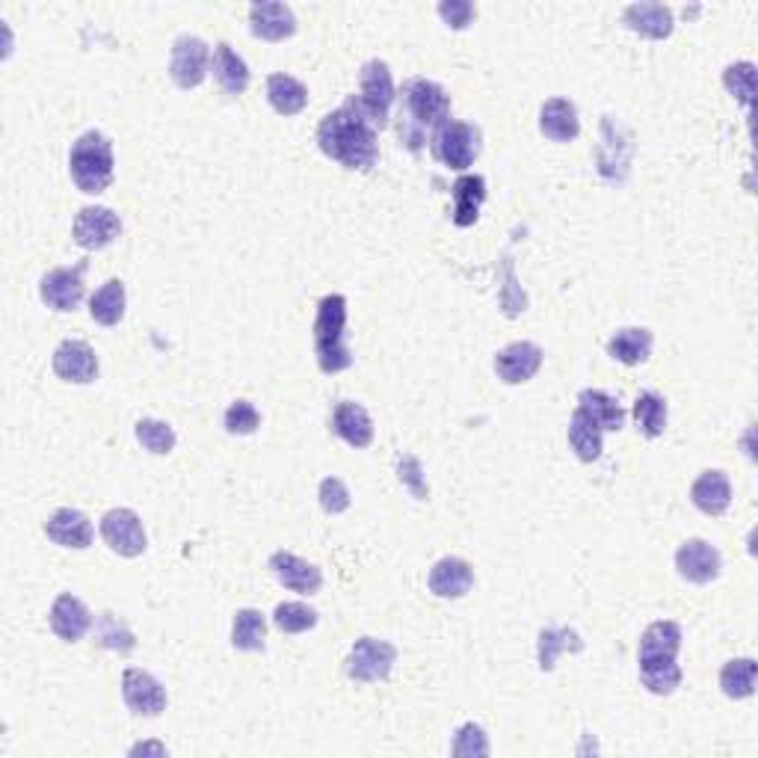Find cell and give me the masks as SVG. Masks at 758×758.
<instances>
[{
    "label": "cell",
    "instance_id": "cell-1",
    "mask_svg": "<svg viewBox=\"0 0 758 758\" xmlns=\"http://www.w3.org/2000/svg\"><path fill=\"white\" fill-rule=\"evenodd\" d=\"M317 146L330 160L353 172H368L379 157L377 127L365 119L353 96L330 116H323L317 125Z\"/></svg>",
    "mask_w": 758,
    "mask_h": 758
},
{
    "label": "cell",
    "instance_id": "cell-2",
    "mask_svg": "<svg viewBox=\"0 0 758 758\" xmlns=\"http://www.w3.org/2000/svg\"><path fill=\"white\" fill-rule=\"evenodd\" d=\"M450 113V96L427 78H412L400 89V140L419 152L427 131L445 125Z\"/></svg>",
    "mask_w": 758,
    "mask_h": 758
},
{
    "label": "cell",
    "instance_id": "cell-3",
    "mask_svg": "<svg viewBox=\"0 0 758 758\" xmlns=\"http://www.w3.org/2000/svg\"><path fill=\"white\" fill-rule=\"evenodd\" d=\"M681 649V625L672 620L651 623L640 637V679L651 693L670 696L681 684V667L676 664Z\"/></svg>",
    "mask_w": 758,
    "mask_h": 758
},
{
    "label": "cell",
    "instance_id": "cell-4",
    "mask_svg": "<svg viewBox=\"0 0 758 758\" xmlns=\"http://www.w3.org/2000/svg\"><path fill=\"white\" fill-rule=\"evenodd\" d=\"M344 335H347V300L341 293H330L321 300L314 317V350L323 374H341L353 365Z\"/></svg>",
    "mask_w": 758,
    "mask_h": 758
},
{
    "label": "cell",
    "instance_id": "cell-5",
    "mask_svg": "<svg viewBox=\"0 0 758 758\" xmlns=\"http://www.w3.org/2000/svg\"><path fill=\"white\" fill-rule=\"evenodd\" d=\"M68 172L80 193H104L113 181V146L104 134L87 131L68 152Z\"/></svg>",
    "mask_w": 758,
    "mask_h": 758
},
{
    "label": "cell",
    "instance_id": "cell-6",
    "mask_svg": "<svg viewBox=\"0 0 758 758\" xmlns=\"http://www.w3.org/2000/svg\"><path fill=\"white\" fill-rule=\"evenodd\" d=\"M356 104L365 113L370 125L386 127L389 125L391 104H394V80H391V68L382 63V59H370L361 66L359 75V96Z\"/></svg>",
    "mask_w": 758,
    "mask_h": 758
},
{
    "label": "cell",
    "instance_id": "cell-7",
    "mask_svg": "<svg viewBox=\"0 0 758 758\" xmlns=\"http://www.w3.org/2000/svg\"><path fill=\"white\" fill-rule=\"evenodd\" d=\"M433 155L457 172L468 169L480 155L477 127L468 125V122H457V119H447L445 125H438L436 134H433Z\"/></svg>",
    "mask_w": 758,
    "mask_h": 758
},
{
    "label": "cell",
    "instance_id": "cell-8",
    "mask_svg": "<svg viewBox=\"0 0 758 758\" xmlns=\"http://www.w3.org/2000/svg\"><path fill=\"white\" fill-rule=\"evenodd\" d=\"M398 661V649L377 637H361L353 643L347 658V676L353 681H382L389 679L391 667Z\"/></svg>",
    "mask_w": 758,
    "mask_h": 758
},
{
    "label": "cell",
    "instance_id": "cell-9",
    "mask_svg": "<svg viewBox=\"0 0 758 758\" xmlns=\"http://www.w3.org/2000/svg\"><path fill=\"white\" fill-rule=\"evenodd\" d=\"M208 66H211V51L199 36L176 40L172 57H169V78L176 80L178 89L202 87L208 78Z\"/></svg>",
    "mask_w": 758,
    "mask_h": 758
},
{
    "label": "cell",
    "instance_id": "cell-10",
    "mask_svg": "<svg viewBox=\"0 0 758 758\" xmlns=\"http://www.w3.org/2000/svg\"><path fill=\"white\" fill-rule=\"evenodd\" d=\"M83 272H87V261L45 272L40 282L42 302L54 312H75L83 300Z\"/></svg>",
    "mask_w": 758,
    "mask_h": 758
},
{
    "label": "cell",
    "instance_id": "cell-11",
    "mask_svg": "<svg viewBox=\"0 0 758 758\" xmlns=\"http://www.w3.org/2000/svg\"><path fill=\"white\" fill-rule=\"evenodd\" d=\"M101 536H104V543L119 557H140L148 545L140 515L134 510H125V506L104 513V519H101Z\"/></svg>",
    "mask_w": 758,
    "mask_h": 758
},
{
    "label": "cell",
    "instance_id": "cell-12",
    "mask_svg": "<svg viewBox=\"0 0 758 758\" xmlns=\"http://www.w3.org/2000/svg\"><path fill=\"white\" fill-rule=\"evenodd\" d=\"M122 696L125 705L140 717H157L166 709V688L146 670H125L122 676Z\"/></svg>",
    "mask_w": 758,
    "mask_h": 758
},
{
    "label": "cell",
    "instance_id": "cell-13",
    "mask_svg": "<svg viewBox=\"0 0 758 758\" xmlns=\"http://www.w3.org/2000/svg\"><path fill=\"white\" fill-rule=\"evenodd\" d=\"M545 353L534 341H515L510 347L495 356L498 379H504L506 386H522L527 379L536 377V370L543 368Z\"/></svg>",
    "mask_w": 758,
    "mask_h": 758
},
{
    "label": "cell",
    "instance_id": "cell-14",
    "mask_svg": "<svg viewBox=\"0 0 758 758\" xmlns=\"http://www.w3.org/2000/svg\"><path fill=\"white\" fill-rule=\"evenodd\" d=\"M676 569L684 581L691 583H711L720 578L723 569V557L711 543L705 539H688L676 551Z\"/></svg>",
    "mask_w": 758,
    "mask_h": 758
},
{
    "label": "cell",
    "instance_id": "cell-15",
    "mask_svg": "<svg viewBox=\"0 0 758 758\" xmlns=\"http://www.w3.org/2000/svg\"><path fill=\"white\" fill-rule=\"evenodd\" d=\"M75 244L96 253V249H104L119 237L122 232V223L119 216L110 211V208H83L78 216H75Z\"/></svg>",
    "mask_w": 758,
    "mask_h": 758
},
{
    "label": "cell",
    "instance_id": "cell-16",
    "mask_svg": "<svg viewBox=\"0 0 758 758\" xmlns=\"http://www.w3.org/2000/svg\"><path fill=\"white\" fill-rule=\"evenodd\" d=\"M54 374L75 386H87L98 377V356L87 341L68 338L54 350Z\"/></svg>",
    "mask_w": 758,
    "mask_h": 758
},
{
    "label": "cell",
    "instance_id": "cell-17",
    "mask_svg": "<svg viewBox=\"0 0 758 758\" xmlns=\"http://www.w3.org/2000/svg\"><path fill=\"white\" fill-rule=\"evenodd\" d=\"M270 572L276 581L282 583L285 590H293V593L314 595L321 593L323 587V572L309 560L291 555V551H276L270 557Z\"/></svg>",
    "mask_w": 758,
    "mask_h": 758
},
{
    "label": "cell",
    "instance_id": "cell-18",
    "mask_svg": "<svg viewBox=\"0 0 758 758\" xmlns=\"http://www.w3.org/2000/svg\"><path fill=\"white\" fill-rule=\"evenodd\" d=\"M48 620L51 632L57 634L59 640L78 643L83 640V634H87L89 625H92V613H89V607L80 602L78 595L63 593L57 595V602L51 604Z\"/></svg>",
    "mask_w": 758,
    "mask_h": 758
},
{
    "label": "cell",
    "instance_id": "cell-19",
    "mask_svg": "<svg viewBox=\"0 0 758 758\" xmlns=\"http://www.w3.org/2000/svg\"><path fill=\"white\" fill-rule=\"evenodd\" d=\"M430 593L438 599H462L475 587V569L462 557H442L430 569Z\"/></svg>",
    "mask_w": 758,
    "mask_h": 758
},
{
    "label": "cell",
    "instance_id": "cell-20",
    "mask_svg": "<svg viewBox=\"0 0 758 758\" xmlns=\"http://www.w3.org/2000/svg\"><path fill=\"white\" fill-rule=\"evenodd\" d=\"M249 27L258 40H291L297 33V15L288 3H253L249 7Z\"/></svg>",
    "mask_w": 758,
    "mask_h": 758
},
{
    "label": "cell",
    "instance_id": "cell-21",
    "mask_svg": "<svg viewBox=\"0 0 758 758\" xmlns=\"http://www.w3.org/2000/svg\"><path fill=\"white\" fill-rule=\"evenodd\" d=\"M45 534H48L51 543L63 545V548H75V551H83V548L92 545V522L87 519V513L71 510V506H63V510H57V513L45 522Z\"/></svg>",
    "mask_w": 758,
    "mask_h": 758
},
{
    "label": "cell",
    "instance_id": "cell-22",
    "mask_svg": "<svg viewBox=\"0 0 758 758\" xmlns=\"http://www.w3.org/2000/svg\"><path fill=\"white\" fill-rule=\"evenodd\" d=\"M332 430L335 436L344 438L347 445L361 450L374 442V424H370L368 409L353 403V400H341L335 412H332Z\"/></svg>",
    "mask_w": 758,
    "mask_h": 758
},
{
    "label": "cell",
    "instance_id": "cell-23",
    "mask_svg": "<svg viewBox=\"0 0 758 758\" xmlns=\"http://www.w3.org/2000/svg\"><path fill=\"white\" fill-rule=\"evenodd\" d=\"M691 501L705 515H723L732 504V483L723 471H702L691 487Z\"/></svg>",
    "mask_w": 758,
    "mask_h": 758
},
{
    "label": "cell",
    "instance_id": "cell-24",
    "mask_svg": "<svg viewBox=\"0 0 758 758\" xmlns=\"http://www.w3.org/2000/svg\"><path fill=\"white\" fill-rule=\"evenodd\" d=\"M625 24L646 40H667L672 33V10L664 3H632L623 12Z\"/></svg>",
    "mask_w": 758,
    "mask_h": 758
},
{
    "label": "cell",
    "instance_id": "cell-25",
    "mask_svg": "<svg viewBox=\"0 0 758 758\" xmlns=\"http://www.w3.org/2000/svg\"><path fill=\"white\" fill-rule=\"evenodd\" d=\"M539 131L555 143H569L581 134V122H578V110H575L572 101L548 98L539 110Z\"/></svg>",
    "mask_w": 758,
    "mask_h": 758
},
{
    "label": "cell",
    "instance_id": "cell-26",
    "mask_svg": "<svg viewBox=\"0 0 758 758\" xmlns=\"http://www.w3.org/2000/svg\"><path fill=\"white\" fill-rule=\"evenodd\" d=\"M211 71H214V80L220 83V89L228 92V96H244L246 87H249V68H246L241 54H234V48L228 42H220V45H216Z\"/></svg>",
    "mask_w": 758,
    "mask_h": 758
},
{
    "label": "cell",
    "instance_id": "cell-27",
    "mask_svg": "<svg viewBox=\"0 0 758 758\" xmlns=\"http://www.w3.org/2000/svg\"><path fill=\"white\" fill-rule=\"evenodd\" d=\"M450 193H454V223L459 228L475 225L477 216H480V208L487 202V181H483V176L457 178V185L450 187Z\"/></svg>",
    "mask_w": 758,
    "mask_h": 758
},
{
    "label": "cell",
    "instance_id": "cell-28",
    "mask_svg": "<svg viewBox=\"0 0 758 758\" xmlns=\"http://www.w3.org/2000/svg\"><path fill=\"white\" fill-rule=\"evenodd\" d=\"M267 101L279 116H297L309 104V89L291 75H270L267 78Z\"/></svg>",
    "mask_w": 758,
    "mask_h": 758
},
{
    "label": "cell",
    "instance_id": "cell-29",
    "mask_svg": "<svg viewBox=\"0 0 758 758\" xmlns=\"http://www.w3.org/2000/svg\"><path fill=\"white\" fill-rule=\"evenodd\" d=\"M578 409H581L587 419L595 421L602 433L604 430H613V433H616V430H623L625 424L623 406H620L611 394H604V391L599 389H583L581 394H578Z\"/></svg>",
    "mask_w": 758,
    "mask_h": 758
},
{
    "label": "cell",
    "instance_id": "cell-30",
    "mask_svg": "<svg viewBox=\"0 0 758 758\" xmlns=\"http://www.w3.org/2000/svg\"><path fill=\"white\" fill-rule=\"evenodd\" d=\"M651 332L643 330V326H628V330H620L607 341V353L613 359L623 361V365H643V361L651 356Z\"/></svg>",
    "mask_w": 758,
    "mask_h": 758
},
{
    "label": "cell",
    "instance_id": "cell-31",
    "mask_svg": "<svg viewBox=\"0 0 758 758\" xmlns=\"http://www.w3.org/2000/svg\"><path fill=\"white\" fill-rule=\"evenodd\" d=\"M89 314L101 326H116L125 317V285L119 279H110V282L101 285L96 297L89 300Z\"/></svg>",
    "mask_w": 758,
    "mask_h": 758
},
{
    "label": "cell",
    "instance_id": "cell-32",
    "mask_svg": "<svg viewBox=\"0 0 758 758\" xmlns=\"http://www.w3.org/2000/svg\"><path fill=\"white\" fill-rule=\"evenodd\" d=\"M264 640H267V620H264L261 611L244 607V611L234 613V625H232L234 649L261 651Z\"/></svg>",
    "mask_w": 758,
    "mask_h": 758
},
{
    "label": "cell",
    "instance_id": "cell-33",
    "mask_svg": "<svg viewBox=\"0 0 758 758\" xmlns=\"http://www.w3.org/2000/svg\"><path fill=\"white\" fill-rule=\"evenodd\" d=\"M569 445L583 462H595L602 457V430L595 421L587 419L581 409H575L572 421H569Z\"/></svg>",
    "mask_w": 758,
    "mask_h": 758
},
{
    "label": "cell",
    "instance_id": "cell-34",
    "mask_svg": "<svg viewBox=\"0 0 758 758\" xmlns=\"http://www.w3.org/2000/svg\"><path fill=\"white\" fill-rule=\"evenodd\" d=\"M758 664L753 658H735L720 670V688L729 700H747L756 691Z\"/></svg>",
    "mask_w": 758,
    "mask_h": 758
},
{
    "label": "cell",
    "instance_id": "cell-35",
    "mask_svg": "<svg viewBox=\"0 0 758 758\" xmlns=\"http://www.w3.org/2000/svg\"><path fill=\"white\" fill-rule=\"evenodd\" d=\"M634 421L646 438L664 436L667 430V400L655 391H643L640 398L634 400Z\"/></svg>",
    "mask_w": 758,
    "mask_h": 758
},
{
    "label": "cell",
    "instance_id": "cell-36",
    "mask_svg": "<svg viewBox=\"0 0 758 758\" xmlns=\"http://www.w3.org/2000/svg\"><path fill=\"white\" fill-rule=\"evenodd\" d=\"M564 649H569V651L583 649L578 632H575V628H560V632H555V628H543V632H539V670H545V672L555 670L557 655H560Z\"/></svg>",
    "mask_w": 758,
    "mask_h": 758
},
{
    "label": "cell",
    "instance_id": "cell-37",
    "mask_svg": "<svg viewBox=\"0 0 758 758\" xmlns=\"http://www.w3.org/2000/svg\"><path fill=\"white\" fill-rule=\"evenodd\" d=\"M134 436H136V442L146 447L148 454H155V457H166V454H172V447H176V430L169 427L166 421H157V419L136 421Z\"/></svg>",
    "mask_w": 758,
    "mask_h": 758
},
{
    "label": "cell",
    "instance_id": "cell-38",
    "mask_svg": "<svg viewBox=\"0 0 758 758\" xmlns=\"http://www.w3.org/2000/svg\"><path fill=\"white\" fill-rule=\"evenodd\" d=\"M272 625L282 634H302L317 625V611L302 602H285L272 613Z\"/></svg>",
    "mask_w": 758,
    "mask_h": 758
},
{
    "label": "cell",
    "instance_id": "cell-39",
    "mask_svg": "<svg viewBox=\"0 0 758 758\" xmlns=\"http://www.w3.org/2000/svg\"><path fill=\"white\" fill-rule=\"evenodd\" d=\"M723 83H726V89L738 98L744 108H749L753 96H756V66L753 63H732L723 71Z\"/></svg>",
    "mask_w": 758,
    "mask_h": 758
},
{
    "label": "cell",
    "instance_id": "cell-40",
    "mask_svg": "<svg viewBox=\"0 0 758 758\" xmlns=\"http://www.w3.org/2000/svg\"><path fill=\"white\" fill-rule=\"evenodd\" d=\"M261 427V415L249 400H234L232 406L225 409V430L232 436H249Z\"/></svg>",
    "mask_w": 758,
    "mask_h": 758
},
{
    "label": "cell",
    "instance_id": "cell-41",
    "mask_svg": "<svg viewBox=\"0 0 758 758\" xmlns=\"http://www.w3.org/2000/svg\"><path fill=\"white\" fill-rule=\"evenodd\" d=\"M98 640H101V646L116 651L134 649V634L127 632L125 623H119L113 613H104V616L98 620Z\"/></svg>",
    "mask_w": 758,
    "mask_h": 758
},
{
    "label": "cell",
    "instance_id": "cell-42",
    "mask_svg": "<svg viewBox=\"0 0 758 758\" xmlns=\"http://www.w3.org/2000/svg\"><path fill=\"white\" fill-rule=\"evenodd\" d=\"M450 753H454V756H489L487 732L480 729L477 723L459 726L457 735H454V747H450Z\"/></svg>",
    "mask_w": 758,
    "mask_h": 758
},
{
    "label": "cell",
    "instance_id": "cell-43",
    "mask_svg": "<svg viewBox=\"0 0 758 758\" xmlns=\"http://www.w3.org/2000/svg\"><path fill=\"white\" fill-rule=\"evenodd\" d=\"M321 506L323 513L341 515L350 510V489L344 487L341 477H326L321 483Z\"/></svg>",
    "mask_w": 758,
    "mask_h": 758
},
{
    "label": "cell",
    "instance_id": "cell-44",
    "mask_svg": "<svg viewBox=\"0 0 758 758\" xmlns=\"http://www.w3.org/2000/svg\"><path fill=\"white\" fill-rule=\"evenodd\" d=\"M438 15L445 19L447 27L466 30L475 21L477 10L475 3H468V0H445V3H438Z\"/></svg>",
    "mask_w": 758,
    "mask_h": 758
},
{
    "label": "cell",
    "instance_id": "cell-45",
    "mask_svg": "<svg viewBox=\"0 0 758 758\" xmlns=\"http://www.w3.org/2000/svg\"><path fill=\"white\" fill-rule=\"evenodd\" d=\"M398 475H400V483H406L409 489H412V495L419 498V501H427L430 498V489L427 483H424V477H421V462L415 457H403L398 462Z\"/></svg>",
    "mask_w": 758,
    "mask_h": 758
}]
</instances>
